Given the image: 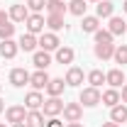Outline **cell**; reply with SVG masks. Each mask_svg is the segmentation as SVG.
Masks as SVG:
<instances>
[{"label": "cell", "instance_id": "obj_17", "mask_svg": "<svg viewBox=\"0 0 127 127\" xmlns=\"http://www.w3.org/2000/svg\"><path fill=\"white\" fill-rule=\"evenodd\" d=\"M25 122H27V127H47V122H44V112H39V110H30Z\"/></svg>", "mask_w": 127, "mask_h": 127}, {"label": "cell", "instance_id": "obj_12", "mask_svg": "<svg viewBox=\"0 0 127 127\" xmlns=\"http://www.w3.org/2000/svg\"><path fill=\"white\" fill-rule=\"evenodd\" d=\"M7 15H10V20H12V22H27L30 10H27V5H12Z\"/></svg>", "mask_w": 127, "mask_h": 127}, {"label": "cell", "instance_id": "obj_25", "mask_svg": "<svg viewBox=\"0 0 127 127\" xmlns=\"http://www.w3.org/2000/svg\"><path fill=\"white\" fill-rule=\"evenodd\" d=\"M83 32H88V34H95L98 32V17L95 15H83Z\"/></svg>", "mask_w": 127, "mask_h": 127}, {"label": "cell", "instance_id": "obj_30", "mask_svg": "<svg viewBox=\"0 0 127 127\" xmlns=\"http://www.w3.org/2000/svg\"><path fill=\"white\" fill-rule=\"evenodd\" d=\"M95 44H112V34L108 30H98L95 32Z\"/></svg>", "mask_w": 127, "mask_h": 127}, {"label": "cell", "instance_id": "obj_8", "mask_svg": "<svg viewBox=\"0 0 127 127\" xmlns=\"http://www.w3.org/2000/svg\"><path fill=\"white\" fill-rule=\"evenodd\" d=\"M105 83H110V88H122L125 83V71L122 68H112L105 73Z\"/></svg>", "mask_w": 127, "mask_h": 127}, {"label": "cell", "instance_id": "obj_23", "mask_svg": "<svg viewBox=\"0 0 127 127\" xmlns=\"http://www.w3.org/2000/svg\"><path fill=\"white\" fill-rule=\"evenodd\" d=\"M68 10V5H64V0H47V12L49 15H64Z\"/></svg>", "mask_w": 127, "mask_h": 127}, {"label": "cell", "instance_id": "obj_33", "mask_svg": "<svg viewBox=\"0 0 127 127\" xmlns=\"http://www.w3.org/2000/svg\"><path fill=\"white\" fill-rule=\"evenodd\" d=\"M47 127H64V122H61V120H56V117H51V120L47 122Z\"/></svg>", "mask_w": 127, "mask_h": 127}, {"label": "cell", "instance_id": "obj_13", "mask_svg": "<svg viewBox=\"0 0 127 127\" xmlns=\"http://www.w3.org/2000/svg\"><path fill=\"white\" fill-rule=\"evenodd\" d=\"M17 49H20V44H15L12 39H2V44H0V56H5V59H15V56H17Z\"/></svg>", "mask_w": 127, "mask_h": 127}, {"label": "cell", "instance_id": "obj_34", "mask_svg": "<svg viewBox=\"0 0 127 127\" xmlns=\"http://www.w3.org/2000/svg\"><path fill=\"white\" fill-rule=\"evenodd\" d=\"M5 22H10V15L5 10H0V25H5Z\"/></svg>", "mask_w": 127, "mask_h": 127}, {"label": "cell", "instance_id": "obj_7", "mask_svg": "<svg viewBox=\"0 0 127 127\" xmlns=\"http://www.w3.org/2000/svg\"><path fill=\"white\" fill-rule=\"evenodd\" d=\"M49 73L47 71H37V73H30V86L34 88V91H42V88H47L49 86Z\"/></svg>", "mask_w": 127, "mask_h": 127}, {"label": "cell", "instance_id": "obj_15", "mask_svg": "<svg viewBox=\"0 0 127 127\" xmlns=\"http://www.w3.org/2000/svg\"><path fill=\"white\" fill-rule=\"evenodd\" d=\"M108 32H110L112 37H117V34H125L127 32V22L122 20V17H110V27H108Z\"/></svg>", "mask_w": 127, "mask_h": 127}, {"label": "cell", "instance_id": "obj_10", "mask_svg": "<svg viewBox=\"0 0 127 127\" xmlns=\"http://www.w3.org/2000/svg\"><path fill=\"white\" fill-rule=\"evenodd\" d=\"M42 105H44V98H42L39 91H32V93L25 95V108L27 110H39Z\"/></svg>", "mask_w": 127, "mask_h": 127}, {"label": "cell", "instance_id": "obj_35", "mask_svg": "<svg viewBox=\"0 0 127 127\" xmlns=\"http://www.w3.org/2000/svg\"><path fill=\"white\" fill-rule=\"evenodd\" d=\"M120 103L127 105V86H122V93H120Z\"/></svg>", "mask_w": 127, "mask_h": 127}, {"label": "cell", "instance_id": "obj_3", "mask_svg": "<svg viewBox=\"0 0 127 127\" xmlns=\"http://www.w3.org/2000/svg\"><path fill=\"white\" fill-rule=\"evenodd\" d=\"M39 42V47H42V51H54V49H59V37L54 34V32H42V37L37 39Z\"/></svg>", "mask_w": 127, "mask_h": 127}, {"label": "cell", "instance_id": "obj_20", "mask_svg": "<svg viewBox=\"0 0 127 127\" xmlns=\"http://www.w3.org/2000/svg\"><path fill=\"white\" fill-rule=\"evenodd\" d=\"M112 12H115V5H112L110 0H100L98 2V10H95V17L100 20V17H112Z\"/></svg>", "mask_w": 127, "mask_h": 127}, {"label": "cell", "instance_id": "obj_22", "mask_svg": "<svg viewBox=\"0 0 127 127\" xmlns=\"http://www.w3.org/2000/svg\"><path fill=\"white\" fill-rule=\"evenodd\" d=\"M73 56L76 54H73L71 47H59L56 49V61L59 64H73Z\"/></svg>", "mask_w": 127, "mask_h": 127}, {"label": "cell", "instance_id": "obj_36", "mask_svg": "<svg viewBox=\"0 0 127 127\" xmlns=\"http://www.w3.org/2000/svg\"><path fill=\"white\" fill-rule=\"evenodd\" d=\"M103 127H120V125H117V122H112V120H110V122H103Z\"/></svg>", "mask_w": 127, "mask_h": 127}, {"label": "cell", "instance_id": "obj_32", "mask_svg": "<svg viewBox=\"0 0 127 127\" xmlns=\"http://www.w3.org/2000/svg\"><path fill=\"white\" fill-rule=\"evenodd\" d=\"M44 7H47V0H27V10H32V12H39Z\"/></svg>", "mask_w": 127, "mask_h": 127}, {"label": "cell", "instance_id": "obj_41", "mask_svg": "<svg viewBox=\"0 0 127 127\" xmlns=\"http://www.w3.org/2000/svg\"><path fill=\"white\" fill-rule=\"evenodd\" d=\"M91 2H100V0H91Z\"/></svg>", "mask_w": 127, "mask_h": 127}, {"label": "cell", "instance_id": "obj_31", "mask_svg": "<svg viewBox=\"0 0 127 127\" xmlns=\"http://www.w3.org/2000/svg\"><path fill=\"white\" fill-rule=\"evenodd\" d=\"M12 34H15V25H10V22L0 25V39H12Z\"/></svg>", "mask_w": 127, "mask_h": 127}, {"label": "cell", "instance_id": "obj_28", "mask_svg": "<svg viewBox=\"0 0 127 127\" xmlns=\"http://www.w3.org/2000/svg\"><path fill=\"white\" fill-rule=\"evenodd\" d=\"M47 25H49V30H54V32L64 30V15H49L47 17Z\"/></svg>", "mask_w": 127, "mask_h": 127}, {"label": "cell", "instance_id": "obj_4", "mask_svg": "<svg viewBox=\"0 0 127 127\" xmlns=\"http://www.w3.org/2000/svg\"><path fill=\"white\" fill-rule=\"evenodd\" d=\"M42 110H44V115H49V117H56L59 112H64V100H59V98H49V100H44Z\"/></svg>", "mask_w": 127, "mask_h": 127}, {"label": "cell", "instance_id": "obj_6", "mask_svg": "<svg viewBox=\"0 0 127 127\" xmlns=\"http://www.w3.org/2000/svg\"><path fill=\"white\" fill-rule=\"evenodd\" d=\"M5 117H7V122L17 125V122H25V120H27V110H25L22 105H12V108H7Z\"/></svg>", "mask_w": 127, "mask_h": 127}, {"label": "cell", "instance_id": "obj_29", "mask_svg": "<svg viewBox=\"0 0 127 127\" xmlns=\"http://www.w3.org/2000/svg\"><path fill=\"white\" fill-rule=\"evenodd\" d=\"M112 59H115V64H127V44H117Z\"/></svg>", "mask_w": 127, "mask_h": 127}, {"label": "cell", "instance_id": "obj_43", "mask_svg": "<svg viewBox=\"0 0 127 127\" xmlns=\"http://www.w3.org/2000/svg\"><path fill=\"white\" fill-rule=\"evenodd\" d=\"M0 88H2V86H0Z\"/></svg>", "mask_w": 127, "mask_h": 127}, {"label": "cell", "instance_id": "obj_14", "mask_svg": "<svg viewBox=\"0 0 127 127\" xmlns=\"http://www.w3.org/2000/svg\"><path fill=\"white\" fill-rule=\"evenodd\" d=\"M110 120L112 122H127V105L125 103H117L115 108H110Z\"/></svg>", "mask_w": 127, "mask_h": 127}, {"label": "cell", "instance_id": "obj_5", "mask_svg": "<svg viewBox=\"0 0 127 127\" xmlns=\"http://www.w3.org/2000/svg\"><path fill=\"white\" fill-rule=\"evenodd\" d=\"M44 25L47 22H44V17L39 15V12H34V15L27 17V32L30 34H42L44 32Z\"/></svg>", "mask_w": 127, "mask_h": 127}, {"label": "cell", "instance_id": "obj_19", "mask_svg": "<svg viewBox=\"0 0 127 127\" xmlns=\"http://www.w3.org/2000/svg\"><path fill=\"white\" fill-rule=\"evenodd\" d=\"M64 86H66V81L64 78H51L47 86V93L51 95V98H59V95L64 93Z\"/></svg>", "mask_w": 127, "mask_h": 127}, {"label": "cell", "instance_id": "obj_26", "mask_svg": "<svg viewBox=\"0 0 127 127\" xmlns=\"http://www.w3.org/2000/svg\"><path fill=\"white\" fill-rule=\"evenodd\" d=\"M86 7H88L86 0H71V2H68V12L76 15V17H83V15H86Z\"/></svg>", "mask_w": 127, "mask_h": 127}, {"label": "cell", "instance_id": "obj_38", "mask_svg": "<svg viewBox=\"0 0 127 127\" xmlns=\"http://www.w3.org/2000/svg\"><path fill=\"white\" fill-rule=\"evenodd\" d=\"M12 127H27V122H17V125H12Z\"/></svg>", "mask_w": 127, "mask_h": 127}, {"label": "cell", "instance_id": "obj_9", "mask_svg": "<svg viewBox=\"0 0 127 127\" xmlns=\"http://www.w3.org/2000/svg\"><path fill=\"white\" fill-rule=\"evenodd\" d=\"M10 83H12L15 88H22V86L30 83V73H27L25 68H12V71H10Z\"/></svg>", "mask_w": 127, "mask_h": 127}, {"label": "cell", "instance_id": "obj_39", "mask_svg": "<svg viewBox=\"0 0 127 127\" xmlns=\"http://www.w3.org/2000/svg\"><path fill=\"white\" fill-rule=\"evenodd\" d=\"M2 110H5V105H2V98H0V112H2Z\"/></svg>", "mask_w": 127, "mask_h": 127}, {"label": "cell", "instance_id": "obj_40", "mask_svg": "<svg viewBox=\"0 0 127 127\" xmlns=\"http://www.w3.org/2000/svg\"><path fill=\"white\" fill-rule=\"evenodd\" d=\"M122 10H125V12H127V0H125V2H122Z\"/></svg>", "mask_w": 127, "mask_h": 127}, {"label": "cell", "instance_id": "obj_21", "mask_svg": "<svg viewBox=\"0 0 127 127\" xmlns=\"http://www.w3.org/2000/svg\"><path fill=\"white\" fill-rule=\"evenodd\" d=\"M37 44H39V42H37V34H30V32H27V34L20 37V49H25V51H34Z\"/></svg>", "mask_w": 127, "mask_h": 127}, {"label": "cell", "instance_id": "obj_18", "mask_svg": "<svg viewBox=\"0 0 127 127\" xmlns=\"http://www.w3.org/2000/svg\"><path fill=\"white\" fill-rule=\"evenodd\" d=\"M100 103H103V105H108V108H115V105L120 103V91H117V88L105 91V93H103V98H100Z\"/></svg>", "mask_w": 127, "mask_h": 127}, {"label": "cell", "instance_id": "obj_27", "mask_svg": "<svg viewBox=\"0 0 127 127\" xmlns=\"http://www.w3.org/2000/svg\"><path fill=\"white\" fill-rule=\"evenodd\" d=\"M88 83H91L93 88H100V86L105 83V73H103L100 68H93V71L88 73Z\"/></svg>", "mask_w": 127, "mask_h": 127}, {"label": "cell", "instance_id": "obj_42", "mask_svg": "<svg viewBox=\"0 0 127 127\" xmlns=\"http://www.w3.org/2000/svg\"><path fill=\"white\" fill-rule=\"evenodd\" d=\"M0 127H7V125H0Z\"/></svg>", "mask_w": 127, "mask_h": 127}, {"label": "cell", "instance_id": "obj_16", "mask_svg": "<svg viewBox=\"0 0 127 127\" xmlns=\"http://www.w3.org/2000/svg\"><path fill=\"white\" fill-rule=\"evenodd\" d=\"M32 64H34L39 71H47V66L51 64V56H49V51H34V56H32Z\"/></svg>", "mask_w": 127, "mask_h": 127}, {"label": "cell", "instance_id": "obj_11", "mask_svg": "<svg viewBox=\"0 0 127 127\" xmlns=\"http://www.w3.org/2000/svg\"><path fill=\"white\" fill-rule=\"evenodd\" d=\"M66 86H73V88H76V86H81V83H83V68H78V66H71V68H68V71H66Z\"/></svg>", "mask_w": 127, "mask_h": 127}, {"label": "cell", "instance_id": "obj_1", "mask_svg": "<svg viewBox=\"0 0 127 127\" xmlns=\"http://www.w3.org/2000/svg\"><path fill=\"white\" fill-rule=\"evenodd\" d=\"M100 98H103V93L98 91V88H93V86H88V88H83L78 95V100L86 105V108H95L98 103H100Z\"/></svg>", "mask_w": 127, "mask_h": 127}, {"label": "cell", "instance_id": "obj_37", "mask_svg": "<svg viewBox=\"0 0 127 127\" xmlns=\"http://www.w3.org/2000/svg\"><path fill=\"white\" fill-rule=\"evenodd\" d=\"M66 127H83V125H81V122H68Z\"/></svg>", "mask_w": 127, "mask_h": 127}, {"label": "cell", "instance_id": "obj_24", "mask_svg": "<svg viewBox=\"0 0 127 127\" xmlns=\"http://www.w3.org/2000/svg\"><path fill=\"white\" fill-rule=\"evenodd\" d=\"M112 54H115V44H95V56L98 59H112Z\"/></svg>", "mask_w": 127, "mask_h": 127}, {"label": "cell", "instance_id": "obj_2", "mask_svg": "<svg viewBox=\"0 0 127 127\" xmlns=\"http://www.w3.org/2000/svg\"><path fill=\"white\" fill-rule=\"evenodd\" d=\"M81 117H83L81 103H64V120L66 122H81Z\"/></svg>", "mask_w": 127, "mask_h": 127}]
</instances>
